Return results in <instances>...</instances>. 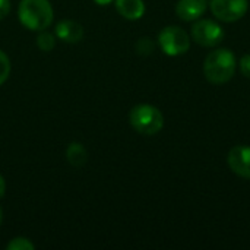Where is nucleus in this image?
Listing matches in <instances>:
<instances>
[{
    "mask_svg": "<svg viewBox=\"0 0 250 250\" xmlns=\"http://www.w3.org/2000/svg\"><path fill=\"white\" fill-rule=\"evenodd\" d=\"M236 56L231 50L218 48L211 51L204 62V75L214 85L227 83L236 73Z\"/></svg>",
    "mask_w": 250,
    "mask_h": 250,
    "instance_id": "1",
    "label": "nucleus"
},
{
    "mask_svg": "<svg viewBox=\"0 0 250 250\" xmlns=\"http://www.w3.org/2000/svg\"><path fill=\"white\" fill-rule=\"evenodd\" d=\"M18 16L29 31H44L51 25L54 12L48 0H21Z\"/></svg>",
    "mask_w": 250,
    "mask_h": 250,
    "instance_id": "2",
    "label": "nucleus"
},
{
    "mask_svg": "<svg viewBox=\"0 0 250 250\" xmlns=\"http://www.w3.org/2000/svg\"><path fill=\"white\" fill-rule=\"evenodd\" d=\"M130 126L141 135H157L164 126L163 113L151 104H138L129 113Z\"/></svg>",
    "mask_w": 250,
    "mask_h": 250,
    "instance_id": "3",
    "label": "nucleus"
},
{
    "mask_svg": "<svg viewBox=\"0 0 250 250\" xmlns=\"http://www.w3.org/2000/svg\"><path fill=\"white\" fill-rule=\"evenodd\" d=\"M158 44L161 50L171 57L185 54L190 48V38L180 26H166L158 34Z\"/></svg>",
    "mask_w": 250,
    "mask_h": 250,
    "instance_id": "4",
    "label": "nucleus"
},
{
    "mask_svg": "<svg viewBox=\"0 0 250 250\" xmlns=\"http://www.w3.org/2000/svg\"><path fill=\"white\" fill-rule=\"evenodd\" d=\"M226 32L220 23L212 19H199L192 26V38L202 47H217L223 42Z\"/></svg>",
    "mask_w": 250,
    "mask_h": 250,
    "instance_id": "5",
    "label": "nucleus"
},
{
    "mask_svg": "<svg viewBox=\"0 0 250 250\" xmlns=\"http://www.w3.org/2000/svg\"><path fill=\"white\" fill-rule=\"evenodd\" d=\"M248 9V0H211L212 15L223 22H236L242 19Z\"/></svg>",
    "mask_w": 250,
    "mask_h": 250,
    "instance_id": "6",
    "label": "nucleus"
},
{
    "mask_svg": "<svg viewBox=\"0 0 250 250\" xmlns=\"http://www.w3.org/2000/svg\"><path fill=\"white\" fill-rule=\"evenodd\" d=\"M227 163L234 174L250 180V146L237 145L231 148L227 155Z\"/></svg>",
    "mask_w": 250,
    "mask_h": 250,
    "instance_id": "7",
    "label": "nucleus"
},
{
    "mask_svg": "<svg viewBox=\"0 0 250 250\" xmlns=\"http://www.w3.org/2000/svg\"><path fill=\"white\" fill-rule=\"evenodd\" d=\"M207 10V0H179L176 13L182 21H198Z\"/></svg>",
    "mask_w": 250,
    "mask_h": 250,
    "instance_id": "8",
    "label": "nucleus"
},
{
    "mask_svg": "<svg viewBox=\"0 0 250 250\" xmlns=\"http://www.w3.org/2000/svg\"><path fill=\"white\" fill-rule=\"evenodd\" d=\"M56 35L59 37V40H62L64 42L75 44V42H78V41L82 40V37H83V28L76 21L64 19V21H60L57 23V26H56Z\"/></svg>",
    "mask_w": 250,
    "mask_h": 250,
    "instance_id": "9",
    "label": "nucleus"
},
{
    "mask_svg": "<svg viewBox=\"0 0 250 250\" xmlns=\"http://www.w3.org/2000/svg\"><path fill=\"white\" fill-rule=\"evenodd\" d=\"M117 12L129 21H138L145 13L144 0H114Z\"/></svg>",
    "mask_w": 250,
    "mask_h": 250,
    "instance_id": "10",
    "label": "nucleus"
},
{
    "mask_svg": "<svg viewBox=\"0 0 250 250\" xmlns=\"http://www.w3.org/2000/svg\"><path fill=\"white\" fill-rule=\"evenodd\" d=\"M66 160L72 167L81 168L88 161V152L82 144L72 142V144H69V146L66 149Z\"/></svg>",
    "mask_w": 250,
    "mask_h": 250,
    "instance_id": "11",
    "label": "nucleus"
},
{
    "mask_svg": "<svg viewBox=\"0 0 250 250\" xmlns=\"http://www.w3.org/2000/svg\"><path fill=\"white\" fill-rule=\"evenodd\" d=\"M37 45L41 51H51L56 45V37L50 32H47L45 29L44 31H40L38 37H37Z\"/></svg>",
    "mask_w": 250,
    "mask_h": 250,
    "instance_id": "12",
    "label": "nucleus"
},
{
    "mask_svg": "<svg viewBox=\"0 0 250 250\" xmlns=\"http://www.w3.org/2000/svg\"><path fill=\"white\" fill-rule=\"evenodd\" d=\"M154 50H155V44H154V41L149 37H142V38L138 40V42H136V51H138V54H141V56H149V54L154 53Z\"/></svg>",
    "mask_w": 250,
    "mask_h": 250,
    "instance_id": "13",
    "label": "nucleus"
},
{
    "mask_svg": "<svg viewBox=\"0 0 250 250\" xmlns=\"http://www.w3.org/2000/svg\"><path fill=\"white\" fill-rule=\"evenodd\" d=\"M10 70H12L10 60H9L7 54L3 50H0V86L7 81V78L10 75Z\"/></svg>",
    "mask_w": 250,
    "mask_h": 250,
    "instance_id": "14",
    "label": "nucleus"
},
{
    "mask_svg": "<svg viewBox=\"0 0 250 250\" xmlns=\"http://www.w3.org/2000/svg\"><path fill=\"white\" fill-rule=\"evenodd\" d=\"M34 243L26 237H15L6 246L7 250H34Z\"/></svg>",
    "mask_w": 250,
    "mask_h": 250,
    "instance_id": "15",
    "label": "nucleus"
},
{
    "mask_svg": "<svg viewBox=\"0 0 250 250\" xmlns=\"http://www.w3.org/2000/svg\"><path fill=\"white\" fill-rule=\"evenodd\" d=\"M240 70L246 78H250V54H245L240 59Z\"/></svg>",
    "mask_w": 250,
    "mask_h": 250,
    "instance_id": "16",
    "label": "nucleus"
},
{
    "mask_svg": "<svg viewBox=\"0 0 250 250\" xmlns=\"http://www.w3.org/2000/svg\"><path fill=\"white\" fill-rule=\"evenodd\" d=\"M10 12V1L9 0H0V21L6 18Z\"/></svg>",
    "mask_w": 250,
    "mask_h": 250,
    "instance_id": "17",
    "label": "nucleus"
},
{
    "mask_svg": "<svg viewBox=\"0 0 250 250\" xmlns=\"http://www.w3.org/2000/svg\"><path fill=\"white\" fill-rule=\"evenodd\" d=\"M4 192H6V182H4L3 176L0 174V198H3Z\"/></svg>",
    "mask_w": 250,
    "mask_h": 250,
    "instance_id": "18",
    "label": "nucleus"
},
{
    "mask_svg": "<svg viewBox=\"0 0 250 250\" xmlns=\"http://www.w3.org/2000/svg\"><path fill=\"white\" fill-rule=\"evenodd\" d=\"M98 6H107V4H110L111 1H114V0H94Z\"/></svg>",
    "mask_w": 250,
    "mask_h": 250,
    "instance_id": "19",
    "label": "nucleus"
},
{
    "mask_svg": "<svg viewBox=\"0 0 250 250\" xmlns=\"http://www.w3.org/2000/svg\"><path fill=\"white\" fill-rule=\"evenodd\" d=\"M1 215H3V212H1V208H0V224H1Z\"/></svg>",
    "mask_w": 250,
    "mask_h": 250,
    "instance_id": "20",
    "label": "nucleus"
}]
</instances>
